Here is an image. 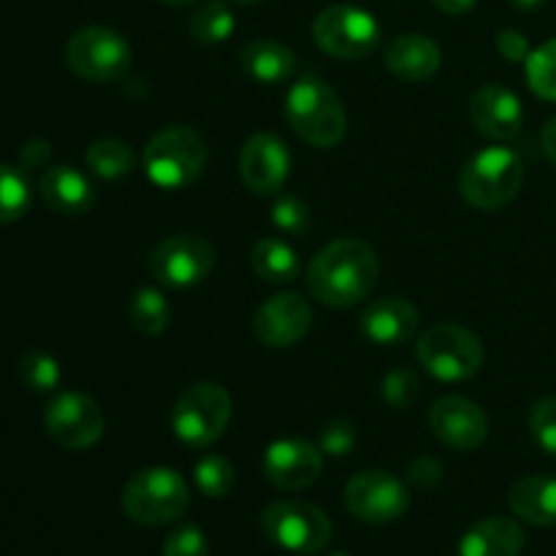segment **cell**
I'll return each mask as SVG.
<instances>
[{"instance_id":"cell-36","label":"cell","mask_w":556,"mask_h":556,"mask_svg":"<svg viewBox=\"0 0 556 556\" xmlns=\"http://www.w3.org/2000/svg\"><path fill=\"white\" fill-rule=\"evenodd\" d=\"M210 554V543H206L204 532L195 525L177 527L172 535L163 543V556H206Z\"/></svg>"},{"instance_id":"cell-34","label":"cell","mask_w":556,"mask_h":556,"mask_svg":"<svg viewBox=\"0 0 556 556\" xmlns=\"http://www.w3.org/2000/svg\"><path fill=\"white\" fill-rule=\"evenodd\" d=\"M530 434L538 448L556 456V396H543L530 407Z\"/></svg>"},{"instance_id":"cell-27","label":"cell","mask_w":556,"mask_h":556,"mask_svg":"<svg viewBox=\"0 0 556 556\" xmlns=\"http://www.w3.org/2000/svg\"><path fill=\"white\" fill-rule=\"evenodd\" d=\"M190 38L201 47H215V43H226L231 38L237 20H233V11L228 9V3L223 0H212L204 3L201 9L193 11L190 16Z\"/></svg>"},{"instance_id":"cell-23","label":"cell","mask_w":556,"mask_h":556,"mask_svg":"<svg viewBox=\"0 0 556 556\" xmlns=\"http://www.w3.org/2000/svg\"><path fill=\"white\" fill-rule=\"evenodd\" d=\"M525 548V532L514 519L492 516L472 527L462 541V556H519Z\"/></svg>"},{"instance_id":"cell-11","label":"cell","mask_w":556,"mask_h":556,"mask_svg":"<svg viewBox=\"0 0 556 556\" xmlns=\"http://www.w3.org/2000/svg\"><path fill=\"white\" fill-rule=\"evenodd\" d=\"M147 269L163 288H193L215 269V248L199 233H174L155 244Z\"/></svg>"},{"instance_id":"cell-5","label":"cell","mask_w":556,"mask_h":556,"mask_svg":"<svg viewBox=\"0 0 556 556\" xmlns=\"http://www.w3.org/2000/svg\"><path fill=\"white\" fill-rule=\"evenodd\" d=\"M190 508V489L177 470L147 467L123 489V514L141 527L172 525Z\"/></svg>"},{"instance_id":"cell-1","label":"cell","mask_w":556,"mask_h":556,"mask_svg":"<svg viewBox=\"0 0 556 556\" xmlns=\"http://www.w3.org/2000/svg\"><path fill=\"white\" fill-rule=\"evenodd\" d=\"M380 277V261L362 239H337L326 244L307 266V288L320 304L348 309L372 293Z\"/></svg>"},{"instance_id":"cell-4","label":"cell","mask_w":556,"mask_h":556,"mask_svg":"<svg viewBox=\"0 0 556 556\" xmlns=\"http://www.w3.org/2000/svg\"><path fill=\"white\" fill-rule=\"evenodd\" d=\"M525 182V163L508 147L476 152L459 172V193L472 210L494 212L508 206Z\"/></svg>"},{"instance_id":"cell-19","label":"cell","mask_w":556,"mask_h":556,"mask_svg":"<svg viewBox=\"0 0 556 556\" xmlns=\"http://www.w3.org/2000/svg\"><path fill=\"white\" fill-rule=\"evenodd\" d=\"M418 329V309L402 296H383L362 313V334L372 345L391 348L410 340Z\"/></svg>"},{"instance_id":"cell-15","label":"cell","mask_w":556,"mask_h":556,"mask_svg":"<svg viewBox=\"0 0 556 556\" xmlns=\"http://www.w3.org/2000/svg\"><path fill=\"white\" fill-rule=\"evenodd\" d=\"M320 472H324V451L309 440H275L264 454L266 481L277 489H286V492L313 486Z\"/></svg>"},{"instance_id":"cell-31","label":"cell","mask_w":556,"mask_h":556,"mask_svg":"<svg viewBox=\"0 0 556 556\" xmlns=\"http://www.w3.org/2000/svg\"><path fill=\"white\" fill-rule=\"evenodd\" d=\"M527 63V81L543 101H556V38L532 49Z\"/></svg>"},{"instance_id":"cell-45","label":"cell","mask_w":556,"mask_h":556,"mask_svg":"<svg viewBox=\"0 0 556 556\" xmlns=\"http://www.w3.org/2000/svg\"><path fill=\"white\" fill-rule=\"evenodd\" d=\"M228 3H239V5H250V3H261V0H228Z\"/></svg>"},{"instance_id":"cell-2","label":"cell","mask_w":556,"mask_h":556,"mask_svg":"<svg viewBox=\"0 0 556 556\" xmlns=\"http://www.w3.org/2000/svg\"><path fill=\"white\" fill-rule=\"evenodd\" d=\"M210 147L199 130L188 125H168L157 130L144 147L141 166L147 179L161 190H185L204 174Z\"/></svg>"},{"instance_id":"cell-42","label":"cell","mask_w":556,"mask_h":556,"mask_svg":"<svg viewBox=\"0 0 556 556\" xmlns=\"http://www.w3.org/2000/svg\"><path fill=\"white\" fill-rule=\"evenodd\" d=\"M432 3L445 14H467L478 0H432Z\"/></svg>"},{"instance_id":"cell-18","label":"cell","mask_w":556,"mask_h":556,"mask_svg":"<svg viewBox=\"0 0 556 556\" xmlns=\"http://www.w3.org/2000/svg\"><path fill=\"white\" fill-rule=\"evenodd\" d=\"M470 123L486 139L508 141L521 134L525 109H521L519 96L508 90V87L483 85L470 98Z\"/></svg>"},{"instance_id":"cell-28","label":"cell","mask_w":556,"mask_h":556,"mask_svg":"<svg viewBox=\"0 0 556 556\" xmlns=\"http://www.w3.org/2000/svg\"><path fill=\"white\" fill-rule=\"evenodd\" d=\"M85 163L96 177L119 179L134 172V150L119 139H96L85 152Z\"/></svg>"},{"instance_id":"cell-22","label":"cell","mask_w":556,"mask_h":556,"mask_svg":"<svg viewBox=\"0 0 556 556\" xmlns=\"http://www.w3.org/2000/svg\"><path fill=\"white\" fill-rule=\"evenodd\" d=\"M239 65H242L244 74L253 81H258V85H282V81L291 79L299 68L296 54H293L286 43L271 41V38L250 41L248 47L239 52Z\"/></svg>"},{"instance_id":"cell-20","label":"cell","mask_w":556,"mask_h":556,"mask_svg":"<svg viewBox=\"0 0 556 556\" xmlns=\"http://www.w3.org/2000/svg\"><path fill=\"white\" fill-rule=\"evenodd\" d=\"M440 63H443L440 47L421 33L396 36L386 49V68L400 81H410V85L427 81L429 76L438 74Z\"/></svg>"},{"instance_id":"cell-21","label":"cell","mask_w":556,"mask_h":556,"mask_svg":"<svg viewBox=\"0 0 556 556\" xmlns=\"http://www.w3.org/2000/svg\"><path fill=\"white\" fill-rule=\"evenodd\" d=\"M38 188H41V199L47 201L49 210L60 212V215H85L96 204V188H92L90 177L74 166L43 168Z\"/></svg>"},{"instance_id":"cell-9","label":"cell","mask_w":556,"mask_h":556,"mask_svg":"<svg viewBox=\"0 0 556 556\" xmlns=\"http://www.w3.org/2000/svg\"><path fill=\"white\" fill-rule=\"evenodd\" d=\"M130 60H134L130 43L125 41L123 33L112 27H81L68 38V47H65L68 68L92 85L119 81L130 71Z\"/></svg>"},{"instance_id":"cell-43","label":"cell","mask_w":556,"mask_h":556,"mask_svg":"<svg viewBox=\"0 0 556 556\" xmlns=\"http://www.w3.org/2000/svg\"><path fill=\"white\" fill-rule=\"evenodd\" d=\"M543 3H546V0H510V5L519 11H535L538 5H543Z\"/></svg>"},{"instance_id":"cell-7","label":"cell","mask_w":556,"mask_h":556,"mask_svg":"<svg viewBox=\"0 0 556 556\" xmlns=\"http://www.w3.org/2000/svg\"><path fill=\"white\" fill-rule=\"evenodd\" d=\"M231 421V394L220 383L199 380L172 407V429L188 448H210Z\"/></svg>"},{"instance_id":"cell-40","label":"cell","mask_w":556,"mask_h":556,"mask_svg":"<svg viewBox=\"0 0 556 556\" xmlns=\"http://www.w3.org/2000/svg\"><path fill=\"white\" fill-rule=\"evenodd\" d=\"M49 157H52V147L43 139H36L22 150V168L25 172L27 168H43L49 163Z\"/></svg>"},{"instance_id":"cell-24","label":"cell","mask_w":556,"mask_h":556,"mask_svg":"<svg viewBox=\"0 0 556 556\" xmlns=\"http://www.w3.org/2000/svg\"><path fill=\"white\" fill-rule=\"evenodd\" d=\"M510 510L535 527L556 525V478L527 476L510 489Z\"/></svg>"},{"instance_id":"cell-44","label":"cell","mask_w":556,"mask_h":556,"mask_svg":"<svg viewBox=\"0 0 556 556\" xmlns=\"http://www.w3.org/2000/svg\"><path fill=\"white\" fill-rule=\"evenodd\" d=\"M161 3H166V5H177V9H182V5H193L195 0H161Z\"/></svg>"},{"instance_id":"cell-39","label":"cell","mask_w":556,"mask_h":556,"mask_svg":"<svg viewBox=\"0 0 556 556\" xmlns=\"http://www.w3.org/2000/svg\"><path fill=\"white\" fill-rule=\"evenodd\" d=\"M440 478H443V467H440V462L432 459V456H421V459H416L410 465V481L416 483V486H438Z\"/></svg>"},{"instance_id":"cell-12","label":"cell","mask_w":556,"mask_h":556,"mask_svg":"<svg viewBox=\"0 0 556 556\" xmlns=\"http://www.w3.org/2000/svg\"><path fill=\"white\" fill-rule=\"evenodd\" d=\"M43 427L49 438L68 451L92 448L106 432V416L92 396L79 391L58 394L43 410Z\"/></svg>"},{"instance_id":"cell-26","label":"cell","mask_w":556,"mask_h":556,"mask_svg":"<svg viewBox=\"0 0 556 556\" xmlns=\"http://www.w3.org/2000/svg\"><path fill=\"white\" fill-rule=\"evenodd\" d=\"M128 318L139 334L157 337L168 329L172 324V307H168L166 296L155 288H139L128 304Z\"/></svg>"},{"instance_id":"cell-10","label":"cell","mask_w":556,"mask_h":556,"mask_svg":"<svg viewBox=\"0 0 556 556\" xmlns=\"http://www.w3.org/2000/svg\"><path fill=\"white\" fill-rule=\"evenodd\" d=\"M313 38L318 49L337 60H362L380 47V22L367 9L337 3L320 11L313 22Z\"/></svg>"},{"instance_id":"cell-29","label":"cell","mask_w":556,"mask_h":556,"mask_svg":"<svg viewBox=\"0 0 556 556\" xmlns=\"http://www.w3.org/2000/svg\"><path fill=\"white\" fill-rule=\"evenodd\" d=\"M33 204V185L20 166L0 163V223H14L25 217Z\"/></svg>"},{"instance_id":"cell-17","label":"cell","mask_w":556,"mask_h":556,"mask_svg":"<svg viewBox=\"0 0 556 556\" xmlns=\"http://www.w3.org/2000/svg\"><path fill=\"white\" fill-rule=\"evenodd\" d=\"M313 326V307L299 293H277L266 299L253 318L255 337L266 348H291L307 337Z\"/></svg>"},{"instance_id":"cell-35","label":"cell","mask_w":556,"mask_h":556,"mask_svg":"<svg viewBox=\"0 0 556 556\" xmlns=\"http://www.w3.org/2000/svg\"><path fill=\"white\" fill-rule=\"evenodd\" d=\"M383 400L389 402L391 407H396V410H405V407H410L413 402L418 400V394H421V383H418L416 375L410 372V369H394V372H389L383 378Z\"/></svg>"},{"instance_id":"cell-25","label":"cell","mask_w":556,"mask_h":556,"mask_svg":"<svg viewBox=\"0 0 556 556\" xmlns=\"http://www.w3.org/2000/svg\"><path fill=\"white\" fill-rule=\"evenodd\" d=\"M250 266L266 282H293L302 271L296 250L275 237L258 239L250 250Z\"/></svg>"},{"instance_id":"cell-3","label":"cell","mask_w":556,"mask_h":556,"mask_svg":"<svg viewBox=\"0 0 556 556\" xmlns=\"http://www.w3.org/2000/svg\"><path fill=\"white\" fill-rule=\"evenodd\" d=\"M288 125L307 144L331 150L348 130V114L340 96L318 76H302L286 98Z\"/></svg>"},{"instance_id":"cell-38","label":"cell","mask_w":556,"mask_h":556,"mask_svg":"<svg viewBox=\"0 0 556 556\" xmlns=\"http://www.w3.org/2000/svg\"><path fill=\"white\" fill-rule=\"evenodd\" d=\"M497 49L500 54H503L505 60H510V63H521V60L530 58V41H527L525 33L519 30H503L497 36Z\"/></svg>"},{"instance_id":"cell-30","label":"cell","mask_w":556,"mask_h":556,"mask_svg":"<svg viewBox=\"0 0 556 556\" xmlns=\"http://www.w3.org/2000/svg\"><path fill=\"white\" fill-rule=\"evenodd\" d=\"M195 486L206 497H226L231 494V489L237 486V470H233L231 462L220 454H206L195 462Z\"/></svg>"},{"instance_id":"cell-6","label":"cell","mask_w":556,"mask_h":556,"mask_svg":"<svg viewBox=\"0 0 556 556\" xmlns=\"http://www.w3.org/2000/svg\"><path fill=\"white\" fill-rule=\"evenodd\" d=\"M418 364L440 383H462L481 372L486 362L481 340L459 324H434L416 345Z\"/></svg>"},{"instance_id":"cell-33","label":"cell","mask_w":556,"mask_h":556,"mask_svg":"<svg viewBox=\"0 0 556 556\" xmlns=\"http://www.w3.org/2000/svg\"><path fill=\"white\" fill-rule=\"evenodd\" d=\"M20 378L33 391H54L60 383V364L49 353L30 351L20 358Z\"/></svg>"},{"instance_id":"cell-46","label":"cell","mask_w":556,"mask_h":556,"mask_svg":"<svg viewBox=\"0 0 556 556\" xmlns=\"http://www.w3.org/2000/svg\"><path fill=\"white\" fill-rule=\"evenodd\" d=\"M331 556H348V554H331Z\"/></svg>"},{"instance_id":"cell-8","label":"cell","mask_w":556,"mask_h":556,"mask_svg":"<svg viewBox=\"0 0 556 556\" xmlns=\"http://www.w3.org/2000/svg\"><path fill=\"white\" fill-rule=\"evenodd\" d=\"M261 530L275 546L291 554L313 556L331 543V519L313 503L277 500L261 514Z\"/></svg>"},{"instance_id":"cell-41","label":"cell","mask_w":556,"mask_h":556,"mask_svg":"<svg viewBox=\"0 0 556 556\" xmlns=\"http://www.w3.org/2000/svg\"><path fill=\"white\" fill-rule=\"evenodd\" d=\"M541 147H543V152H546L548 161H552L554 166H556V117L552 119V123L546 125V128H543V134H541Z\"/></svg>"},{"instance_id":"cell-13","label":"cell","mask_w":556,"mask_h":556,"mask_svg":"<svg viewBox=\"0 0 556 556\" xmlns=\"http://www.w3.org/2000/svg\"><path fill=\"white\" fill-rule=\"evenodd\" d=\"M345 508L367 525H389L410 508V492L386 470H364L345 486Z\"/></svg>"},{"instance_id":"cell-16","label":"cell","mask_w":556,"mask_h":556,"mask_svg":"<svg viewBox=\"0 0 556 556\" xmlns=\"http://www.w3.org/2000/svg\"><path fill=\"white\" fill-rule=\"evenodd\" d=\"M429 429L448 448L476 451L486 443L489 418L467 396H443L429 410Z\"/></svg>"},{"instance_id":"cell-32","label":"cell","mask_w":556,"mask_h":556,"mask_svg":"<svg viewBox=\"0 0 556 556\" xmlns=\"http://www.w3.org/2000/svg\"><path fill=\"white\" fill-rule=\"evenodd\" d=\"M271 226L288 237H304L313 226V212H309L307 201L291 193L277 195L275 204H271Z\"/></svg>"},{"instance_id":"cell-14","label":"cell","mask_w":556,"mask_h":556,"mask_svg":"<svg viewBox=\"0 0 556 556\" xmlns=\"http://www.w3.org/2000/svg\"><path fill=\"white\" fill-rule=\"evenodd\" d=\"M239 174L253 193H280L291 174V150L280 136L253 134L239 150Z\"/></svg>"},{"instance_id":"cell-37","label":"cell","mask_w":556,"mask_h":556,"mask_svg":"<svg viewBox=\"0 0 556 556\" xmlns=\"http://www.w3.org/2000/svg\"><path fill=\"white\" fill-rule=\"evenodd\" d=\"M356 429L351 421H331L320 429L318 448L329 456H348L356 448Z\"/></svg>"}]
</instances>
